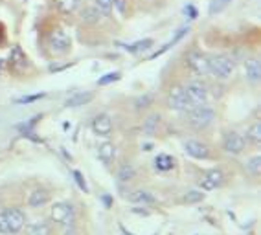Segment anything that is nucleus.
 I'll list each match as a JSON object with an SVG mask.
<instances>
[{"label": "nucleus", "mask_w": 261, "mask_h": 235, "mask_svg": "<svg viewBox=\"0 0 261 235\" xmlns=\"http://www.w3.org/2000/svg\"><path fill=\"white\" fill-rule=\"evenodd\" d=\"M188 31H190V26H184V28H180V30L177 31V33H175V37L171 39V41H169L168 44H164L160 48V50H158V52L156 53H153V55H151V59H154V57H158V55H160V53H164L166 52V50H169V48H171V46H175L178 43V41H180V39L184 37L186 33H188Z\"/></svg>", "instance_id": "obj_23"}, {"label": "nucleus", "mask_w": 261, "mask_h": 235, "mask_svg": "<svg viewBox=\"0 0 261 235\" xmlns=\"http://www.w3.org/2000/svg\"><path fill=\"white\" fill-rule=\"evenodd\" d=\"M134 174H136L134 167L130 166V164H123V166L118 169V180H120V182H130V180L134 178Z\"/></svg>", "instance_id": "obj_25"}, {"label": "nucleus", "mask_w": 261, "mask_h": 235, "mask_svg": "<svg viewBox=\"0 0 261 235\" xmlns=\"http://www.w3.org/2000/svg\"><path fill=\"white\" fill-rule=\"evenodd\" d=\"M48 44L52 48V52L55 53H66L72 46V39L65 30H54L50 35H48Z\"/></svg>", "instance_id": "obj_8"}, {"label": "nucleus", "mask_w": 261, "mask_h": 235, "mask_svg": "<svg viewBox=\"0 0 261 235\" xmlns=\"http://www.w3.org/2000/svg\"><path fill=\"white\" fill-rule=\"evenodd\" d=\"M26 235H54V226L52 222H46V220L33 222L26 228Z\"/></svg>", "instance_id": "obj_18"}, {"label": "nucleus", "mask_w": 261, "mask_h": 235, "mask_svg": "<svg viewBox=\"0 0 261 235\" xmlns=\"http://www.w3.org/2000/svg\"><path fill=\"white\" fill-rule=\"evenodd\" d=\"M114 11H118L120 15L127 13V0H114Z\"/></svg>", "instance_id": "obj_34"}, {"label": "nucleus", "mask_w": 261, "mask_h": 235, "mask_svg": "<svg viewBox=\"0 0 261 235\" xmlns=\"http://www.w3.org/2000/svg\"><path fill=\"white\" fill-rule=\"evenodd\" d=\"M151 46H153V39H144V41H138L134 44H125L123 48L130 53H138V52H144V50H149Z\"/></svg>", "instance_id": "obj_26"}, {"label": "nucleus", "mask_w": 261, "mask_h": 235, "mask_svg": "<svg viewBox=\"0 0 261 235\" xmlns=\"http://www.w3.org/2000/svg\"><path fill=\"white\" fill-rule=\"evenodd\" d=\"M186 63H188V68L192 70L195 76L202 77L210 74V55L200 50H192L186 55Z\"/></svg>", "instance_id": "obj_5"}, {"label": "nucleus", "mask_w": 261, "mask_h": 235, "mask_svg": "<svg viewBox=\"0 0 261 235\" xmlns=\"http://www.w3.org/2000/svg\"><path fill=\"white\" fill-rule=\"evenodd\" d=\"M245 138L241 136L239 132H226L223 138V149L228 154H241L245 151Z\"/></svg>", "instance_id": "obj_9"}, {"label": "nucleus", "mask_w": 261, "mask_h": 235, "mask_svg": "<svg viewBox=\"0 0 261 235\" xmlns=\"http://www.w3.org/2000/svg\"><path fill=\"white\" fill-rule=\"evenodd\" d=\"M245 74L250 83H260L261 79V64L260 59H248L245 63Z\"/></svg>", "instance_id": "obj_17"}, {"label": "nucleus", "mask_w": 261, "mask_h": 235, "mask_svg": "<svg viewBox=\"0 0 261 235\" xmlns=\"http://www.w3.org/2000/svg\"><path fill=\"white\" fill-rule=\"evenodd\" d=\"M168 108L171 110H175V112H186V110H190L193 108L192 101L188 98V94H186L184 86H175V88H171L168 94Z\"/></svg>", "instance_id": "obj_6"}, {"label": "nucleus", "mask_w": 261, "mask_h": 235, "mask_svg": "<svg viewBox=\"0 0 261 235\" xmlns=\"http://www.w3.org/2000/svg\"><path fill=\"white\" fill-rule=\"evenodd\" d=\"M224 182V174L221 169H210L202 178L199 180V186L200 190L204 191H214L217 188H221Z\"/></svg>", "instance_id": "obj_10"}, {"label": "nucleus", "mask_w": 261, "mask_h": 235, "mask_svg": "<svg viewBox=\"0 0 261 235\" xmlns=\"http://www.w3.org/2000/svg\"><path fill=\"white\" fill-rule=\"evenodd\" d=\"M0 64H2V63H0Z\"/></svg>", "instance_id": "obj_37"}, {"label": "nucleus", "mask_w": 261, "mask_h": 235, "mask_svg": "<svg viewBox=\"0 0 261 235\" xmlns=\"http://www.w3.org/2000/svg\"><path fill=\"white\" fill-rule=\"evenodd\" d=\"M50 202V193L46 190H43V188H39V190H33L30 193V197H28V206L30 208H43V206H46Z\"/></svg>", "instance_id": "obj_15"}, {"label": "nucleus", "mask_w": 261, "mask_h": 235, "mask_svg": "<svg viewBox=\"0 0 261 235\" xmlns=\"http://www.w3.org/2000/svg\"><path fill=\"white\" fill-rule=\"evenodd\" d=\"M94 8L103 17L112 15L114 13V0H94Z\"/></svg>", "instance_id": "obj_24"}, {"label": "nucleus", "mask_w": 261, "mask_h": 235, "mask_svg": "<svg viewBox=\"0 0 261 235\" xmlns=\"http://www.w3.org/2000/svg\"><path fill=\"white\" fill-rule=\"evenodd\" d=\"M245 142H250L252 145H260L261 144V123L256 122L252 123L245 134Z\"/></svg>", "instance_id": "obj_22"}, {"label": "nucleus", "mask_w": 261, "mask_h": 235, "mask_svg": "<svg viewBox=\"0 0 261 235\" xmlns=\"http://www.w3.org/2000/svg\"><path fill=\"white\" fill-rule=\"evenodd\" d=\"M9 64H11V68L15 70V72H22L26 66H28V57H26V53L15 46L11 53H9Z\"/></svg>", "instance_id": "obj_13"}, {"label": "nucleus", "mask_w": 261, "mask_h": 235, "mask_svg": "<svg viewBox=\"0 0 261 235\" xmlns=\"http://www.w3.org/2000/svg\"><path fill=\"white\" fill-rule=\"evenodd\" d=\"M184 90H186V94H188V98H190L193 107L206 105L208 103V86L204 81H200V79L188 81V83L184 85Z\"/></svg>", "instance_id": "obj_7"}, {"label": "nucleus", "mask_w": 261, "mask_h": 235, "mask_svg": "<svg viewBox=\"0 0 261 235\" xmlns=\"http://www.w3.org/2000/svg\"><path fill=\"white\" fill-rule=\"evenodd\" d=\"M65 235H76V234H74V226H70L68 230L65 232Z\"/></svg>", "instance_id": "obj_36"}, {"label": "nucleus", "mask_w": 261, "mask_h": 235, "mask_svg": "<svg viewBox=\"0 0 261 235\" xmlns=\"http://www.w3.org/2000/svg\"><path fill=\"white\" fill-rule=\"evenodd\" d=\"M158 122H160V116H158V114H151V116L146 120V123H144V132L149 134V136H153L154 132H156Z\"/></svg>", "instance_id": "obj_27"}, {"label": "nucleus", "mask_w": 261, "mask_h": 235, "mask_svg": "<svg viewBox=\"0 0 261 235\" xmlns=\"http://www.w3.org/2000/svg\"><path fill=\"white\" fill-rule=\"evenodd\" d=\"M83 15H85V21H87V22H98V21H100V17H103L98 9L94 8V6L87 9Z\"/></svg>", "instance_id": "obj_32"}, {"label": "nucleus", "mask_w": 261, "mask_h": 235, "mask_svg": "<svg viewBox=\"0 0 261 235\" xmlns=\"http://www.w3.org/2000/svg\"><path fill=\"white\" fill-rule=\"evenodd\" d=\"M120 77H122L120 72H110V74H105L103 77H100V79H98V85H100V86H105V85H110V83H114V81H118Z\"/></svg>", "instance_id": "obj_31"}, {"label": "nucleus", "mask_w": 261, "mask_h": 235, "mask_svg": "<svg viewBox=\"0 0 261 235\" xmlns=\"http://www.w3.org/2000/svg\"><path fill=\"white\" fill-rule=\"evenodd\" d=\"M44 98V94H33V96H26V98H21L17 99V103H33V101H37V99H43Z\"/></svg>", "instance_id": "obj_35"}, {"label": "nucleus", "mask_w": 261, "mask_h": 235, "mask_svg": "<svg viewBox=\"0 0 261 235\" xmlns=\"http://www.w3.org/2000/svg\"><path fill=\"white\" fill-rule=\"evenodd\" d=\"M92 130L98 136H109L112 132V118L109 114H98L92 120Z\"/></svg>", "instance_id": "obj_12"}, {"label": "nucleus", "mask_w": 261, "mask_h": 235, "mask_svg": "<svg viewBox=\"0 0 261 235\" xmlns=\"http://www.w3.org/2000/svg\"><path fill=\"white\" fill-rule=\"evenodd\" d=\"M74 178H76L77 186H79V188H81V190H83L85 193H88V186H87V182H85L83 174L79 173V171H74Z\"/></svg>", "instance_id": "obj_33"}, {"label": "nucleus", "mask_w": 261, "mask_h": 235, "mask_svg": "<svg viewBox=\"0 0 261 235\" xmlns=\"http://www.w3.org/2000/svg\"><path fill=\"white\" fill-rule=\"evenodd\" d=\"M26 226V213L21 208H6L0 212V234L17 235Z\"/></svg>", "instance_id": "obj_1"}, {"label": "nucleus", "mask_w": 261, "mask_h": 235, "mask_svg": "<svg viewBox=\"0 0 261 235\" xmlns=\"http://www.w3.org/2000/svg\"><path fill=\"white\" fill-rule=\"evenodd\" d=\"M236 72V61L224 55V53H217V55H210V74L217 79H228Z\"/></svg>", "instance_id": "obj_3"}, {"label": "nucleus", "mask_w": 261, "mask_h": 235, "mask_svg": "<svg viewBox=\"0 0 261 235\" xmlns=\"http://www.w3.org/2000/svg\"><path fill=\"white\" fill-rule=\"evenodd\" d=\"M55 8L59 13L63 15H72V13H76L79 6H81V0H54Z\"/></svg>", "instance_id": "obj_19"}, {"label": "nucleus", "mask_w": 261, "mask_h": 235, "mask_svg": "<svg viewBox=\"0 0 261 235\" xmlns=\"http://www.w3.org/2000/svg\"><path fill=\"white\" fill-rule=\"evenodd\" d=\"M50 219L59 226L70 228L76 222V210L70 202H55L50 208Z\"/></svg>", "instance_id": "obj_4"}, {"label": "nucleus", "mask_w": 261, "mask_h": 235, "mask_svg": "<svg viewBox=\"0 0 261 235\" xmlns=\"http://www.w3.org/2000/svg\"><path fill=\"white\" fill-rule=\"evenodd\" d=\"M94 98L92 92H79V94H74L72 98L66 99V103L65 107H68V108H76V107H83L87 103H90Z\"/></svg>", "instance_id": "obj_20"}, {"label": "nucleus", "mask_w": 261, "mask_h": 235, "mask_svg": "<svg viewBox=\"0 0 261 235\" xmlns=\"http://www.w3.org/2000/svg\"><path fill=\"white\" fill-rule=\"evenodd\" d=\"M186 122L193 130H204L215 122V110L208 105L193 107L186 110Z\"/></svg>", "instance_id": "obj_2"}, {"label": "nucleus", "mask_w": 261, "mask_h": 235, "mask_svg": "<svg viewBox=\"0 0 261 235\" xmlns=\"http://www.w3.org/2000/svg\"><path fill=\"white\" fill-rule=\"evenodd\" d=\"M98 158H100L105 166H110L116 160V145L110 144V142H103V144L98 147Z\"/></svg>", "instance_id": "obj_16"}, {"label": "nucleus", "mask_w": 261, "mask_h": 235, "mask_svg": "<svg viewBox=\"0 0 261 235\" xmlns=\"http://www.w3.org/2000/svg\"><path fill=\"white\" fill-rule=\"evenodd\" d=\"M153 164L158 171L166 173V171H171V169L175 167V160H173V156H169V154H158V156L154 158Z\"/></svg>", "instance_id": "obj_21"}, {"label": "nucleus", "mask_w": 261, "mask_h": 235, "mask_svg": "<svg viewBox=\"0 0 261 235\" xmlns=\"http://www.w3.org/2000/svg\"><path fill=\"white\" fill-rule=\"evenodd\" d=\"M230 4H232V0H212V2H210V8H208V13H210V15H217V13L224 11Z\"/></svg>", "instance_id": "obj_28"}, {"label": "nucleus", "mask_w": 261, "mask_h": 235, "mask_svg": "<svg viewBox=\"0 0 261 235\" xmlns=\"http://www.w3.org/2000/svg\"><path fill=\"white\" fill-rule=\"evenodd\" d=\"M129 202L132 204H142V206H151L156 202V197H154L151 191L146 190H138V191H132L129 197H127Z\"/></svg>", "instance_id": "obj_14"}, {"label": "nucleus", "mask_w": 261, "mask_h": 235, "mask_svg": "<svg viewBox=\"0 0 261 235\" xmlns=\"http://www.w3.org/2000/svg\"><path fill=\"white\" fill-rule=\"evenodd\" d=\"M246 169H248V171H250V174H254V176H258V174H260V169H261V156H260V154H256L254 158L248 160Z\"/></svg>", "instance_id": "obj_29"}, {"label": "nucleus", "mask_w": 261, "mask_h": 235, "mask_svg": "<svg viewBox=\"0 0 261 235\" xmlns=\"http://www.w3.org/2000/svg\"><path fill=\"white\" fill-rule=\"evenodd\" d=\"M202 200H204V193H200V191H188L184 195L186 204H197V202H202Z\"/></svg>", "instance_id": "obj_30"}, {"label": "nucleus", "mask_w": 261, "mask_h": 235, "mask_svg": "<svg viewBox=\"0 0 261 235\" xmlns=\"http://www.w3.org/2000/svg\"><path fill=\"white\" fill-rule=\"evenodd\" d=\"M184 151L195 160H208L210 158V147L199 140H188L184 144Z\"/></svg>", "instance_id": "obj_11"}]
</instances>
